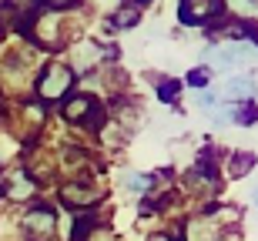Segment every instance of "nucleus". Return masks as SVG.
<instances>
[{"label": "nucleus", "mask_w": 258, "mask_h": 241, "mask_svg": "<svg viewBox=\"0 0 258 241\" xmlns=\"http://www.w3.org/2000/svg\"><path fill=\"white\" fill-rule=\"evenodd\" d=\"M205 81H208V70H191L188 74V84H195V87H201Z\"/></svg>", "instance_id": "nucleus-14"}, {"label": "nucleus", "mask_w": 258, "mask_h": 241, "mask_svg": "<svg viewBox=\"0 0 258 241\" xmlns=\"http://www.w3.org/2000/svg\"><path fill=\"white\" fill-rule=\"evenodd\" d=\"M255 204H258V188H255Z\"/></svg>", "instance_id": "nucleus-17"}, {"label": "nucleus", "mask_w": 258, "mask_h": 241, "mask_svg": "<svg viewBox=\"0 0 258 241\" xmlns=\"http://www.w3.org/2000/svg\"><path fill=\"white\" fill-rule=\"evenodd\" d=\"M24 231H27L30 241L50 238V234H54V214H50V208H44V204L30 208V211L24 214Z\"/></svg>", "instance_id": "nucleus-2"}, {"label": "nucleus", "mask_w": 258, "mask_h": 241, "mask_svg": "<svg viewBox=\"0 0 258 241\" xmlns=\"http://www.w3.org/2000/svg\"><path fill=\"white\" fill-rule=\"evenodd\" d=\"M174 94H178V81H164V84H161V97H164V101H171Z\"/></svg>", "instance_id": "nucleus-13"}, {"label": "nucleus", "mask_w": 258, "mask_h": 241, "mask_svg": "<svg viewBox=\"0 0 258 241\" xmlns=\"http://www.w3.org/2000/svg\"><path fill=\"white\" fill-rule=\"evenodd\" d=\"M198 104H201V107H215V94H201Z\"/></svg>", "instance_id": "nucleus-16"}, {"label": "nucleus", "mask_w": 258, "mask_h": 241, "mask_svg": "<svg viewBox=\"0 0 258 241\" xmlns=\"http://www.w3.org/2000/svg\"><path fill=\"white\" fill-rule=\"evenodd\" d=\"M0 161H4V157H0Z\"/></svg>", "instance_id": "nucleus-19"}, {"label": "nucleus", "mask_w": 258, "mask_h": 241, "mask_svg": "<svg viewBox=\"0 0 258 241\" xmlns=\"http://www.w3.org/2000/svg\"><path fill=\"white\" fill-rule=\"evenodd\" d=\"M218 10H221V4H201V0H188V4H181V7H178V17H181V24H188V27H198V24L211 20Z\"/></svg>", "instance_id": "nucleus-3"}, {"label": "nucleus", "mask_w": 258, "mask_h": 241, "mask_svg": "<svg viewBox=\"0 0 258 241\" xmlns=\"http://www.w3.org/2000/svg\"><path fill=\"white\" fill-rule=\"evenodd\" d=\"M124 184H127V191H148L151 188V178L148 174H127Z\"/></svg>", "instance_id": "nucleus-10"}, {"label": "nucleus", "mask_w": 258, "mask_h": 241, "mask_svg": "<svg viewBox=\"0 0 258 241\" xmlns=\"http://www.w3.org/2000/svg\"><path fill=\"white\" fill-rule=\"evenodd\" d=\"M30 191H34V181H30V174H14V178H10V188H7V194L14 198V201H20V198H27Z\"/></svg>", "instance_id": "nucleus-7"}, {"label": "nucleus", "mask_w": 258, "mask_h": 241, "mask_svg": "<svg viewBox=\"0 0 258 241\" xmlns=\"http://www.w3.org/2000/svg\"><path fill=\"white\" fill-rule=\"evenodd\" d=\"M134 17H138V7H131V10H121L114 17V27H127V24H134Z\"/></svg>", "instance_id": "nucleus-12"}, {"label": "nucleus", "mask_w": 258, "mask_h": 241, "mask_svg": "<svg viewBox=\"0 0 258 241\" xmlns=\"http://www.w3.org/2000/svg\"><path fill=\"white\" fill-rule=\"evenodd\" d=\"M191 241H218V238H215V228L198 221V224H191Z\"/></svg>", "instance_id": "nucleus-11"}, {"label": "nucleus", "mask_w": 258, "mask_h": 241, "mask_svg": "<svg viewBox=\"0 0 258 241\" xmlns=\"http://www.w3.org/2000/svg\"><path fill=\"white\" fill-rule=\"evenodd\" d=\"M221 97H225V101H248V97H251V81H245V77L225 81V87H221Z\"/></svg>", "instance_id": "nucleus-6"}, {"label": "nucleus", "mask_w": 258, "mask_h": 241, "mask_svg": "<svg viewBox=\"0 0 258 241\" xmlns=\"http://www.w3.org/2000/svg\"><path fill=\"white\" fill-rule=\"evenodd\" d=\"M60 198H64V204H71V208H84V204L97 201V191L94 188H81V184H67L64 191H60Z\"/></svg>", "instance_id": "nucleus-4"}, {"label": "nucleus", "mask_w": 258, "mask_h": 241, "mask_svg": "<svg viewBox=\"0 0 258 241\" xmlns=\"http://www.w3.org/2000/svg\"><path fill=\"white\" fill-rule=\"evenodd\" d=\"M251 164H255V154L241 151V154L231 157V171H235V174H245V171H251Z\"/></svg>", "instance_id": "nucleus-9"}, {"label": "nucleus", "mask_w": 258, "mask_h": 241, "mask_svg": "<svg viewBox=\"0 0 258 241\" xmlns=\"http://www.w3.org/2000/svg\"><path fill=\"white\" fill-rule=\"evenodd\" d=\"M154 241H164V238H154Z\"/></svg>", "instance_id": "nucleus-18"}, {"label": "nucleus", "mask_w": 258, "mask_h": 241, "mask_svg": "<svg viewBox=\"0 0 258 241\" xmlns=\"http://www.w3.org/2000/svg\"><path fill=\"white\" fill-rule=\"evenodd\" d=\"M71 81H74V74H71L67 67H60V64H50V67L40 74V81H37V94L44 97V101H57V97L67 94Z\"/></svg>", "instance_id": "nucleus-1"}, {"label": "nucleus", "mask_w": 258, "mask_h": 241, "mask_svg": "<svg viewBox=\"0 0 258 241\" xmlns=\"http://www.w3.org/2000/svg\"><path fill=\"white\" fill-rule=\"evenodd\" d=\"M235 117H238V121H245V124H251V121H255V107H241V111H238V114H235Z\"/></svg>", "instance_id": "nucleus-15"}, {"label": "nucleus", "mask_w": 258, "mask_h": 241, "mask_svg": "<svg viewBox=\"0 0 258 241\" xmlns=\"http://www.w3.org/2000/svg\"><path fill=\"white\" fill-rule=\"evenodd\" d=\"M40 40H44V44H50V47H54V44H57V20L54 17H44L40 20Z\"/></svg>", "instance_id": "nucleus-8"}, {"label": "nucleus", "mask_w": 258, "mask_h": 241, "mask_svg": "<svg viewBox=\"0 0 258 241\" xmlns=\"http://www.w3.org/2000/svg\"><path fill=\"white\" fill-rule=\"evenodd\" d=\"M91 111H94V101H91V97H84V94H77V97H71V101H64V117H67V121H84Z\"/></svg>", "instance_id": "nucleus-5"}]
</instances>
